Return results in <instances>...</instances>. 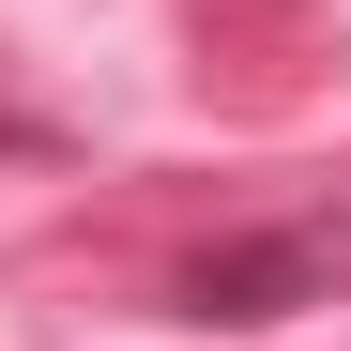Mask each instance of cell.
Here are the masks:
<instances>
[{
  "label": "cell",
  "instance_id": "cell-1",
  "mask_svg": "<svg viewBox=\"0 0 351 351\" xmlns=\"http://www.w3.org/2000/svg\"><path fill=\"white\" fill-rule=\"evenodd\" d=\"M336 290H351V214L321 199V214H290V229L214 245V260L184 275V306H199V321H290V306H336Z\"/></svg>",
  "mask_w": 351,
  "mask_h": 351
}]
</instances>
